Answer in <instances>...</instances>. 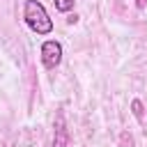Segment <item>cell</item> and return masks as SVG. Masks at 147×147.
Segmentation results:
<instances>
[{
    "label": "cell",
    "instance_id": "6da1fadb",
    "mask_svg": "<svg viewBox=\"0 0 147 147\" xmlns=\"http://www.w3.org/2000/svg\"><path fill=\"white\" fill-rule=\"evenodd\" d=\"M23 21L32 32H37L41 37L53 32V18L48 16L46 7L39 0H25L23 2Z\"/></svg>",
    "mask_w": 147,
    "mask_h": 147
},
{
    "label": "cell",
    "instance_id": "7a4b0ae2",
    "mask_svg": "<svg viewBox=\"0 0 147 147\" xmlns=\"http://www.w3.org/2000/svg\"><path fill=\"white\" fill-rule=\"evenodd\" d=\"M41 64L46 69H55L60 62H62V44L57 39H46L41 44Z\"/></svg>",
    "mask_w": 147,
    "mask_h": 147
},
{
    "label": "cell",
    "instance_id": "3957f363",
    "mask_svg": "<svg viewBox=\"0 0 147 147\" xmlns=\"http://www.w3.org/2000/svg\"><path fill=\"white\" fill-rule=\"evenodd\" d=\"M67 145H69V136H67V129H64V122H62V115H60L57 122H55V136H53L51 147H67Z\"/></svg>",
    "mask_w": 147,
    "mask_h": 147
},
{
    "label": "cell",
    "instance_id": "277c9868",
    "mask_svg": "<svg viewBox=\"0 0 147 147\" xmlns=\"http://www.w3.org/2000/svg\"><path fill=\"white\" fill-rule=\"evenodd\" d=\"M131 113H133V117H136L138 122H142L145 108H142V101H140V99H133V101H131Z\"/></svg>",
    "mask_w": 147,
    "mask_h": 147
},
{
    "label": "cell",
    "instance_id": "5b68a950",
    "mask_svg": "<svg viewBox=\"0 0 147 147\" xmlns=\"http://www.w3.org/2000/svg\"><path fill=\"white\" fill-rule=\"evenodd\" d=\"M53 2H55V9L62 11V14H69L76 5V0H53Z\"/></svg>",
    "mask_w": 147,
    "mask_h": 147
},
{
    "label": "cell",
    "instance_id": "8992f818",
    "mask_svg": "<svg viewBox=\"0 0 147 147\" xmlns=\"http://www.w3.org/2000/svg\"><path fill=\"white\" fill-rule=\"evenodd\" d=\"M145 2H147V0H138V2H136V5H138V9H142V7H145Z\"/></svg>",
    "mask_w": 147,
    "mask_h": 147
}]
</instances>
